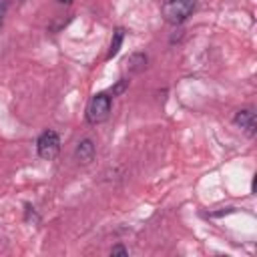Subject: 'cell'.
Masks as SVG:
<instances>
[{
	"instance_id": "6da1fadb",
	"label": "cell",
	"mask_w": 257,
	"mask_h": 257,
	"mask_svg": "<svg viewBox=\"0 0 257 257\" xmlns=\"http://www.w3.org/2000/svg\"><path fill=\"white\" fill-rule=\"evenodd\" d=\"M110 104H112V96L108 92L92 94L88 104H86V122H90V124L104 122L110 114Z\"/></svg>"
},
{
	"instance_id": "7a4b0ae2",
	"label": "cell",
	"mask_w": 257,
	"mask_h": 257,
	"mask_svg": "<svg viewBox=\"0 0 257 257\" xmlns=\"http://www.w3.org/2000/svg\"><path fill=\"white\" fill-rule=\"evenodd\" d=\"M197 2L195 0H167L163 4V18L169 24H183L193 12Z\"/></svg>"
},
{
	"instance_id": "3957f363",
	"label": "cell",
	"mask_w": 257,
	"mask_h": 257,
	"mask_svg": "<svg viewBox=\"0 0 257 257\" xmlns=\"http://www.w3.org/2000/svg\"><path fill=\"white\" fill-rule=\"evenodd\" d=\"M36 151L42 159L50 161L60 153V137L56 131H44L36 141Z\"/></svg>"
},
{
	"instance_id": "277c9868",
	"label": "cell",
	"mask_w": 257,
	"mask_h": 257,
	"mask_svg": "<svg viewBox=\"0 0 257 257\" xmlns=\"http://www.w3.org/2000/svg\"><path fill=\"white\" fill-rule=\"evenodd\" d=\"M233 122H235L239 128H243L249 137H253V135H255L257 118H255V112H253L251 108H241V110H237V114H235Z\"/></svg>"
},
{
	"instance_id": "5b68a950",
	"label": "cell",
	"mask_w": 257,
	"mask_h": 257,
	"mask_svg": "<svg viewBox=\"0 0 257 257\" xmlns=\"http://www.w3.org/2000/svg\"><path fill=\"white\" fill-rule=\"evenodd\" d=\"M94 153H96L94 143H92L90 139H82V141L76 145V149H74V159H76L78 163H82V165H88V163L94 159Z\"/></svg>"
},
{
	"instance_id": "8992f818",
	"label": "cell",
	"mask_w": 257,
	"mask_h": 257,
	"mask_svg": "<svg viewBox=\"0 0 257 257\" xmlns=\"http://www.w3.org/2000/svg\"><path fill=\"white\" fill-rule=\"evenodd\" d=\"M122 38H124V30H122V28H116V30L112 32V40H110V48H108L106 60H110L112 56H116V54H118L120 44H122Z\"/></svg>"
},
{
	"instance_id": "52a82bcc",
	"label": "cell",
	"mask_w": 257,
	"mask_h": 257,
	"mask_svg": "<svg viewBox=\"0 0 257 257\" xmlns=\"http://www.w3.org/2000/svg\"><path fill=\"white\" fill-rule=\"evenodd\" d=\"M126 64H128V68H131L133 72H141V70L147 66V56L141 54V52H137V54H133V56L126 60Z\"/></svg>"
},
{
	"instance_id": "ba28073f",
	"label": "cell",
	"mask_w": 257,
	"mask_h": 257,
	"mask_svg": "<svg viewBox=\"0 0 257 257\" xmlns=\"http://www.w3.org/2000/svg\"><path fill=\"white\" fill-rule=\"evenodd\" d=\"M126 86H128V80H126V78H120V80L110 88V96H118L120 92L126 90Z\"/></svg>"
},
{
	"instance_id": "9c48e42d",
	"label": "cell",
	"mask_w": 257,
	"mask_h": 257,
	"mask_svg": "<svg viewBox=\"0 0 257 257\" xmlns=\"http://www.w3.org/2000/svg\"><path fill=\"white\" fill-rule=\"evenodd\" d=\"M110 255H120V257H126V255H128V251H126L122 245H114V247L110 249Z\"/></svg>"
},
{
	"instance_id": "30bf717a",
	"label": "cell",
	"mask_w": 257,
	"mask_h": 257,
	"mask_svg": "<svg viewBox=\"0 0 257 257\" xmlns=\"http://www.w3.org/2000/svg\"><path fill=\"white\" fill-rule=\"evenodd\" d=\"M6 8H8V2L6 0H0V28L4 24V16H6Z\"/></svg>"
},
{
	"instance_id": "8fae6325",
	"label": "cell",
	"mask_w": 257,
	"mask_h": 257,
	"mask_svg": "<svg viewBox=\"0 0 257 257\" xmlns=\"http://www.w3.org/2000/svg\"><path fill=\"white\" fill-rule=\"evenodd\" d=\"M26 219L30 221V219H34V221H38V215H36V211H34V207H30V205H26Z\"/></svg>"
},
{
	"instance_id": "7c38bea8",
	"label": "cell",
	"mask_w": 257,
	"mask_h": 257,
	"mask_svg": "<svg viewBox=\"0 0 257 257\" xmlns=\"http://www.w3.org/2000/svg\"><path fill=\"white\" fill-rule=\"evenodd\" d=\"M60 4H72V0H58Z\"/></svg>"
},
{
	"instance_id": "4fadbf2b",
	"label": "cell",
	"mask_w": 257,
	"mask_h": 257,
	"mask_svg": "<svg viewBox=\"0 0 257 257\" xmlns=\"http://www.w3.org/2000/svg\"><path fill=\"white\" fill-rule=\"evenodd\" d=\"M14 2H22V0H14Z\"/></svg>"
}]
</instances>
